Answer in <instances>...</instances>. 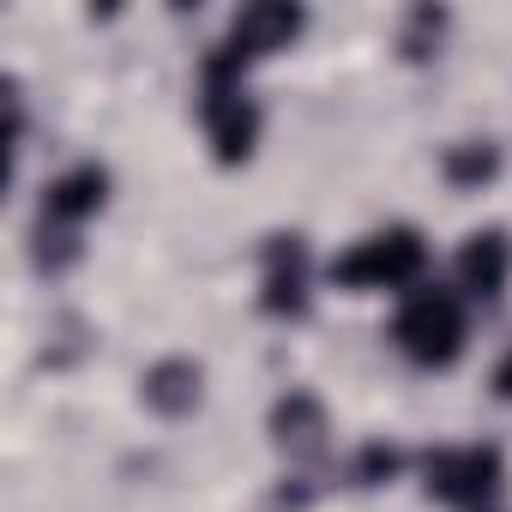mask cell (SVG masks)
<instances>
[{"mask_svg":"<svg viewBox=\"0 0 512 512\" xmlns=\"http://www.w3.org/2000/svg\"><path fill=\"white\" fill-rule=\"evenodd\" d=\"M446 31H452V13L446 7H410L398 19V55L404 61H434L440 43H446Z\"/></svg>","mask_w":512,"mask_h":512,"instance_id":"12","label":"cell"},{"mask_svg":"<svg viewBox=\"0 0 512 512\" xmlns=\"http://www.w3.org/2000/svg\"><path fill=\"white\" fill-rule=\"evenodd\" d=\"M139 404L163 422H187L205 404V362L193 356H163L139 374Z\"/></svg>","mask_w":512,"mask_h":512,"instance_id":"10","label":"cell"},{"mask_svg":"<svg viewBox=\"0 0 512 512\" xmlns=\"http://www.w3.org/2000/svg\"><path fill=\"white\" fill-rule=\"evenodd\" d=\"M488 392H494L500 404H512V344L494 356V368H488Z\"/></svg>","mask_w":512,"mask_h":512,"instance_id":"15","label":"cell"},{"mask_svg":"<svg viewBox=\"0 0 512 512\" xmlns=\"http://www.w3.org/2000/svg\"><path fill=\"white\" fill-rule=\"evenodd\" d=\"M302 31H308V13L302 7H290V0H253V7H241L235 19H229V31H223V55L235 61V67H260V61H272V55H284V49H296L302 43Z\"/></svg>","mask_w":512,"mask_h":512,"instance_id":"6","label":"cell"},{"mask_svg":"<svg viewBox=\"0 0 512 512\" xmlns=\"http://www.w3.org/2000/svg\"><path fill=\"white\" fill-rule=\"evenodd\" d=\"M266 434H272V446H278L284 464L314 470V464H326V452H332V410H326L314 392L296 386V392H284V398L272 404Z\"/></svg>","mask_w":512,"mask_h":512,"instance_id":"8","label":"cell"},{"mask_svg":"<svg viewBox=\"0 0 512 512\" xmlns=\"http://www.w3.org/2000/svg\"><path fill=\"white\" fill-rule=\"evenodd\" d=\"M31 260H37V272H49V278H61V272H73V266L85 260V241H79L73 229H55V223H37V229H31Z\"/></svg>","mask_w":512,"mask_h":512,"instance_id":"14","label":"cell"},{"mask_svg":"<svg viewBox=\"0 0 512 512\" xmlns=\"http://www.w3.org/2000/svg\"><path fill=\"white\" fill-rule=\"evenodd\" d=\"M452 290L470 302V308H500L506 290H512V229L500 223H482L458 241L452 253Z\"/></svg>","mask_w":512,"mask_h":512,"instance_id":"7","label":"cell"},{"mask_svg":"<svg viewBox=\"0 0 512 512\" xmlns=\"http://www.w3.org/2000/svg\"><path fill=\"white\" fill-rule=\"evenodd\" d=\"M404 446H392V440H362L356 446V458H350V482L356 488H386V482H398L404 476Z\"/></svg>","mask_w":512,"mask_h":512,"instance_id":"13","label":"cell"},{"mask_svg":"<svg viewBox=\"0 0 512 512\" xmlns=\"http://www.w3.org/2000/svg\"><path fill=\"white\" fill-rule=\"evenodd\" d=\"M314 308V253L302 229H272L260 247V314L266 320H308Z\"/></svg>","mask_w":512,"mask_h":512,"instance_id":"5","label":"cell"},{"mask_svg":"<svg viewBox=\"0 0 512 512\" xmlns=\"http://www.w3.org/2000/svg\"><path fill=\"white\" fill-rule=\"evenodd\" d=\"M392 350L422 368V374H446L464 362L470 350V302L452 284H416L410 296L392 302V326H386Z\"/></svg>","mask_w":512,"mask_h":512,"instance_id":"1","label":"cell"},{"mask_svg":"<svg viewBox=\"0 0 512 512\" xmlns=\"http://www.w3.org/2000/svg\"><path fill=\"white\" fill-rule=\"evenodd\" d=\"M326 284L344 296H410L416 284H428V241L416 223H386L368 229L362 241H350L338 260L326 266Z\"/></svg>","mask_w":512,"mask_h":512,"instance_id":"2","label":"cell"},{"mask_svg":"<svg viewBox=\"0 0 512 512\" xmlns=\"http://www.w3.org/2000/svg\"><path fill=\"white\" fill-rule=\"evenodd\" d=\"M260 103L247 91V67H235L223 49H205L199 61V133L211 145L217 169H241L260 151Z\"/></svg>","mask_w":512,"mask_h":512,"instance_id":"3","label":"cell"},{"mask_svg":"<svg viewBox=\"0 0 512 512\" xmlns=\"http://www.w3.org/2000/svg\"><path fill=\"white\" fill-rule=\"evenodd\" d=\"M416 464H422V494L440 500L446 512H500L506 500V452L494 440L428 446Z\"/></svg>","mask_w":512,"mask_h":512,"instance_id":"4","label":"cell"},{"mask_svg":"<svg viewBox=\"0 0 512 512\" xmlns=\"http://www.w3.org/2000/svg\"><path fill=\"white\" fill-rule=\"evenodd\" d=\"M109 187H115V175H109L97 157H85V163H67L61 175H49V181H43L37 223H55V229H73V235H85V223H91V217H103V205H109Z\"/></svg>","mask_w":512,"mask_h":512,"instance_id":"9","label":"cell"},{"mask_svg":"<svg viewBox=\"0 0 512 512\" xmlns=\"http://www.w3.org/2000/svg\"><path fill=\"white\" fill-rule=\"evenodd\" d=\"M500 169H506L500 139H452L440 151V175H446L452 193H482V187L500 181Z\"/></svg>","mask_w":512,"mask_h":512,"instance_id":"11","label":"cell"}]
</instances>
